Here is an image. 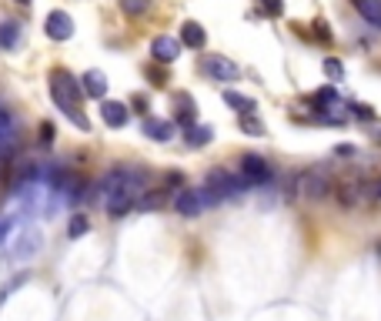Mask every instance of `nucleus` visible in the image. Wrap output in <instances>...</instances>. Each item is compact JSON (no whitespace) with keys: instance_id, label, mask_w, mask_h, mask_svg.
<instances>
[{"instance_id":"nucleus-1","label":"nucleus","mask_w":381,"mask_h":321,"mask_svg":"<svg viewBox=\"0 0 381 321\" xmlns=\"http://www.w3.org/2000/svg\"><path fill=\"white\" fill-rule=\"evenodd\" d=\"M80 94H84V88L77 84L67 70H51V98H54V104L61 107V114H64L67 121H74L80 131H90V121L88 114L80 111Z\"/></svg>"},{"instance_id":"nucleus-2","label":"nucleus","mask_w":381,"mask_h":321,"mask_svg":"<svg viewBox=\"0 0 381 321\" xmlns=\"http://www.w3.org/2000/svg\"><path fill=\"white\" fill-rule=\"evenodd\" d=\"M331 191V177H328L325 167H308V171H301V174L294 177V198L301 201H321Z\"/></svg>"},{"instance_id":"nucleus-3","label":"nucleus","mask_w":381,"mask_h":321,"mask_svg":"<svg viewBox=\"0 0 381 321\" xmlns=\"http://www.w3.org/2000/svg\"><path fill=\"white\" fill-rule=\"evenodd\" d=\"M204 188L214 201H224V198H231L234 191H241V181L231 174L228 167H211L204 177Z\"/></svg>"},{"instance_id":"nucleus-4","label":"nucleus","mask_w":381,"mask_h":321,"mask_svg":"<svg viewBox=\"0 0 381 321\" xmlns=\"http://www.w3.org/2000/svg\"><path fill=\"white\" fill-rule=\"evenodd\" d=\"M211 194L207 191H197V188H181V194L174 198V211L181 218H197V214H204V208L211 204Z\"/></svg>"},{"instance_id":"nucleus-5","label":"nucleus","mask_w":381,"mask_h":321,"mask_svg":"<svg viewBox=\"0 0 381 321\" xmlns=\"http://www.w3.org/2000/svg\"><path fill=\"white\" fill-rule=\"evenodd\" d=\"M201 67L207 70V78L218 80V84H234V80L241 78V70L234 60H228L224 54H207L204 60H201Z\"/></svg>"},{"instance_id":"nucleus-6","label":"nucleus","mask_w":381,"mask_h":321,"mask_svg":"<svg viewBox=\"0 0 381 321\" xmlns=\"http://www.w3.org/2000/svg\"><path fill=\"white\" fill-rule=\"evenodd\" d=\"M44 33L51 41H71L74 37V17L67 11H51L44 17Z\"/></svg>"},{"instance_id":"nucleus-7","label":"nucleus","mask_w":381,"mask_h":321,"mask_svg":"<svg viewBox=\"0 0 381 321\" xmlns=\"http://www.w3.org/2000/svg\"><path fill=\"white\" fill-rule=\"evenodd\" d=\"M241 177L248 184H264L271 177V167H268V161L261 154H244L241 157Z\"/></svg>"},{"instance_id":"nucleus-8","label":"nucleus","mask_w":381,"mask_h":321,"mask_svg":"<svg viewBox=\"0 0 381 321\" xmlns=\"http://www.w3.org/2000/svg\"><path fill=\"white\" fill-rule=\"evenodd\" d=\"M131 174H134V167H110L108 174L100 177V201H108V198H114L120 188H127V181H131Z\"/></svg>"},{"instance_id":"nucleus-9","label":"nucleus","mask_w":381,"mask_h":321,"mask_svg":"<svg viewBox=\"0 0 381 321\" xmlns=\"http://www.w3.org/2000/svg\"><path fill=\"white\" fill-rule=\"evenodd\" d=\"M151 57L157 60V64H174L177 57H181V41H174V37H154L151 41Z\"/></svg>"},{"instance_id":"nucleus-10","label":"nucleus","mask_w":381,"mask_h":321,"mask_svg":"<svg viewBox=\"0 0 381 321\" xmlns=\"http://www.w3.org/2000/svg\"><path fill=\"white\" fill-rule=\"evenodd\" d=\"M194 117H197L194 98H191L187 90H181V94H174V121L181 124V127H194Z\"/></svg>"},{"instance_id":"nucleus-11","label":"nucleus","mask_w":381,"mask_h":321,"mask_svg":"<svg viewBox=\"0 0 381 321\" xmlns=\"http://www.w3.org/2000/svg\"><path fill=\"white\" fill-rule=\"evenodd\" d=\"M100 117L108 127H124L131 111H127V104H120V100H100Z\"/></svg>"},{"instance_id":"nucleus-12","label":"nucleus","mask_w":381,"mask_h":321,"mask_svg":"<svg viewBox=\"0 0 381 321\" xmlns=\"http://www.w3.org/2000/svg\"><path fill=\"white\" fill-rule=\"evenodd\" d=\"M181 44L191 47V51H201V47L207 44L204 27H201L197 21H184V23H181Z\"/></svg>"},{"instance_id":"nucleus-13","label":"nucleus","mask_w":381,"mask_h":321,"mask_svg":"<svg viewBox=\"0 0 381 321\" xmlns=\"http://www.w3.org/2000/svg\"><path fill=\"white\" fill-rule=\"evenodd\" d=\"M144 134H147L151 141H157V144H164V141H171L174 124L164 121V117H144Z\"/></svg>"},{"instance_id":"nucleus-14","label":"nucleus","mask_w":381,"mask_h":321,"mask_svg":"<svg viewBox=\"0 0 381 321\" xmlns=\"http://www.w3.org/2000/svg\"><path fill=\"white\" fill-rule=\"evenodd\" d=\"M80 88H84L88 98L104 100V94H108V78H104V70H88L84 80H80Z\"/></svg>"},{"instance_id":"nucleus-15","label":"nucleus","mask_w":381,"mask_h":321,"mask_svg":"<svg viewBox=\"0 0 381 321\" xmlns=\"http://www.w3.org/2000/svg\"><path fill=\"white\" fill-rule=\"evenodd\" d=\"M355 11H358L371 27L381 31V0H355Z\"/></svg>"},{"instance_id":"nucleus-16","label":"nucleus","mask_w":381,"mask_h":321,"mask_svg":"<svg viewBox=\"0 0 381 321\" xmlns=\"http://www.w3.org/2000/svg\"><path fill=\"white\" fill-rule=\"evenodd\" d=\"M224 104H228L231 111H238V114H254V98H244V94H238V90H224Z\"/></svg>"},{"instance_id":"nucleus-17","label":"nucleus","mask_w":381,"mask_h":321,"mask_svg":"<svg viewBox=\"0 0 381 321\" xmlns=\"http://www.w3.org/2000/svg\"><path fill=\"white\" fill-rule=\"evenodd\" d=\"M211 137H214V127H211V124H194V127H187V134H184V141L191 147L211 144Z\"/></svg>"},{"instance_id":"nucleus-18","label":"nucleus","mask_w":381,"mask_h":321,"mask_svg":"<svg viewBox=\"0 0 381 321\" xmlns=\"http://www.w3.org/2000/svg\"><path fill=\"white\" fill-rule=\"evenodd\" d=\"M238 124H241V131L248 134V137H264V131H268L258 114H241V121H238Z\"/></svg>"},{"instance_id":"nucleus-19","label":"nucleus","mask_w":381,"mask_h":321,"mask_svg":"<svg viewBox=\"0 0 381 321\" xmlns=\"http://www.w3.org/2000/svg\"><path fill=\"white\" fill-rule=\"evenodd\" d=\"M17 37H21V27L14 21L0 23V47H4V51H14V47H17Z\"/></svg>"},{"instance_id":"nucleus-20","label":"nucleus","mask_w":381,"mask_h":321,"mask_svg":"<svg viewBox=\"0 0 381 321\" xmlns=\"http://www.w3.org/2000/svg\"><path fill=\"white\" fill-rule=\"evenodd\" d=\"M120 11L127 17H141V14L151 11V0H120Z\"/></svg>"},{"instance_id":"nucleus-21","label":"nucleus","mask_w":381,"mask_h":321,"mask_svg":"<svg viewBox=\"0 0 381 321\" xmlns=\"http://www.w3.org/2000/svg\"><path fill=\"white\" fill-rule=\"evenodd\" d=\"M258 11H261L264 17H281L284 4H281V0H258Z\"/></svg>"},{"instance_id":"nucleus-22","label":"nucleus","mask_w":381,"mask_h":321,"mask_svg":"<svg viewBox=\"0 0 381 321\" xmlns=\"http://www.w3.org/2000/svg\"><path fill=\"white\" fill-rule=\"evenodd\" d=\"M88 218H84V214H74V218H71V224H67V234H71V238H80V234H88Z\"/></svg>"},{"instance_id":"nucleus-23","label":"nucleus","mask_w":381,"mask_h":321,"mask_svg":"<svg viewBox=\"0 0 381 321\" xmlns=\"http://www.w3.org/2000/svg\"><path fill=\"white\" fill-rule=\"evenodd\" d=\"M325 74H328L331 80H341V78H345V67H341V60L328 57V60H325Z\"/></svg>"},{"instance_id":"nucleus-24","label":"nucleus","mask_w":381,"mask_h":321,"mask_svg":"<svg viewBox=\"0 0 381 321\" xmlns=\"http://www.w3.org/2000/svg\"><path fill=\"white\" fill-rule=\"evenodd\" d=\"M171 188H184V174L181 171H167L164 174V191H171Z\"/></svg>"},{"instance_id":"nucleus-25","label":"nucleus","mask_w":381,"mask_h":321,"mask_svg":"<svg viewBox=\"0 0 381 321\" xmlns=\"http://www.w3.org/2000/svg\"><path fill=\"white\" fill-rule=\"evenodd\" d=\"M338 100V94H335V88H321L315 94V104H321V107H328V104H335Z\"/></svg>"},{"instance_id":"nucleus-26","label":"nucleus","mask_w":381,"mask_h":321,"mask_svg":"<svg viewBox=\"0 0 381 321\" xmlns=\"http://www.w3.org/2000/svg\"><path fill=\"white\" fill-rule=\"evenodd\" d=\"M11 131H14V117L7 111H0V141H4Z\"/></svg>"},{"instance_id":"nucleus-27","label":"nucleus","mask_w":381,"mask_h":321,"mask_svg":"<svg viewBox=\"0 0 381 321\" xmlns=\"http://www.w3.org/2000/svg\"><path fill=\"white\" fill-rule=\"evenodd\" d=\"M54 124H51V121H44V124H41V144H54Z\"/></svg>"},{"instance_id":"nucleus-28","label":"nucleus","mask_w":381,"mask_h":321,"mask_svg":"<svg viewBox=\"0 0 381 321\" xmlns=\"http://www.w3.org/2000/svg\"><path fill=\"white\" fill-rule=\"evenodd\" d=\"M351 107H355V114H358V117H371V111L365 107V104H351Z\"/></svg>"},{"instance_id":"nucleus-29","label":"nucleus","mask_w":381,"mask_h":321,"mask_svg":"<svg viewBox=\"0 0 381 321\" xmlns=\"http://www.w3.org/2000/svg\"><path fill=\"white\" fill-rule=\"evenodd\" d=\"M11 231V221H0V241H4V234Z\"/></svg>"},{"instance_id":"nucleus-30","label":"nucleus","mask_w":381,"mask_h":321,"mask_svg":"<svg viewBox=\"0 0 381 321\" xmlns=\"http://www.w3.org/2000/svg\"><path fill=\"white\" fill-rule=\"evenodd\" d=\"M14 4H17V7H31L33 0H14Z\"/></svg>"},{"instance_id":"nucleus-31","label":"nucleus","mask_w":381,"mask_h":321,"mask_svg":"<svg viewBox=\"0 0 381 321\" xmlns=\"http://www.w3.org/2000/svg\"><path fill=\"white\" fill-rule=\"evenodd\" d=\"M378 194H381V184H378Z\"/></svg>"}]
</instances>
